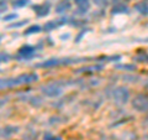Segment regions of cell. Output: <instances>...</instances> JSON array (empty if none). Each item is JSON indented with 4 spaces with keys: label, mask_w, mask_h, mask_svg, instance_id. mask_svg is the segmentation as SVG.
I'll use <instances>...</instances> for the list:
<instances>
[{
    "label": "cell",
    "mask_w": 148,
    "mask_h": 140,
    "mask_svg": "<svg viewBox=\"0 0 148 140\" xmlns=\"http://www.w3.org/2000/svg\"><path fill=\"white\" fill-rule=\"evenodd\" d=\"M41 91H42V93L45 96L54 98V97H58V96L62 94L63 88H62L59 82H52V83H48V85H46V86H42L41 87Z\"/></svg>",
    "instance_id": "6da1fadb"
},
{
    "label": "cell",
    "mask_w": 148,
    "mask_h": 140,
    "mask_svg": "<svg viewBox=\"0 0 148 140\" xmlns=\"http://www.w3.org/2000/svg\"><path fill=\"white\" fill-rule=\"evenodd\" d=\"M112 98L117 104H125L130 99V92L125 87H116L112 91Z\"/></svg>",
    "instance_id": "7a4b0ae2"
},
{
    "label": "cell",
    "mask_w": 148,
    "mask_h": 140,
    "mask_svg": "<svg viewBox=\"0 0 148 140\" xmlns=\"http://www.w3.org/2000/svg\"><path fill=\"white\" fill-rule=\"evenodd\" d=\"M132 108L138 112H148V94H137L131 102Z\"/></svg>",
    "instance_id": "3957f363"
},
{
    "label": "cell",
    "mask_w": 148,
    "mask_h": 140,
    "mask_svg": "<svg viewBox=\"0 0 148 140\" xmlns=\"http://www.w3.org/2000/svg\"><path fill=\"white\" fill-rule=\"evenodd\" d=\"M35 55V47H32V46H22V47L18 50V56H20V58H31L32 56Z\"/></svg>",
    "instance_id": "277c9868"
},
{
    "label": "cell",
    "mask_w": 148,
    "mask_h": 140,
    "mask_svg": "<svg viewBox=\"0 0 148 140\" xmlns=\"http://www.w3.org/2000/svg\"><path fill=\"white\" fill-rule=\"evenodd\" d=\"M34 9L36 10L37 12V16H46L47 14L49 12V9H51V3L49 1H46L43 4H41V5H36L34 6Z\"/></svg>",
    "instance_id": "5b68a950"
},
{
    "label": "cell",
    "mask_w": 148,
    "mask_h": 140,
    "mask_svg": "<svg viewBox=\"0 0 148 140\" xmlns=\"http://www.w3.org/2000/svg\"><path fill=\"white\" fill-rule=\"evenodd\" d=\"M18 86L17 78H1L0 79V89H4V88H11V87H16Z\"/></svg>",
    "instance_id": "8992f818"
},
{
    "label": "cell",
    "mask_w": 148,
    "mask_h": 140,
    "mask_svg": "<svg viewBox=\"0 0 148 140\" xmlns=\"http://www.w3.org/2000/svg\"><path fill=\"white\" fill-rule=\"evenodd\" d=\"M66 61H67V60H66ZM66 61H64V60H58V58H51V60H47V61H45L42 63H38V64H37V67H46V68H48V67L58 66V64H62V63L67 64Z\"/></svg>",
    "instance_id": "52a82bcc"
},
{
    "label": "cell",
    "mask_w": 148,
    "mask_h": 140,
    "mask_svg": "<svg viewBox=\"0 0 148 140\" xmlns=\"http://www.w3.org/2000/svg\"><path fill=\"white\" fill-rule=\"evenodd\" d=\"M66 19H61V20H54V21H48L46 22L45 26H43V30L45 31H52L53 29H56V27L61 26L63 24H66Z\"/></svg>",
    "instance_id": "ba28073f"
},
{
    "label": "cell",
    "mask_w": 148,
    "mask_h": 140,
    "mask_svg": "<svg viewBox=\"0 0 148 140\" xmlns=\"http://www.w3.org/2000/svg\"><path fill=\"white\" fill-rule=\"evenodd\" d=\"M74 3H75L78 9H79L78 11H79L80 14H85L90 9V1L89 0H74Z\"/></svg>",
    "instance_id": "9c48e42d"
},
{
    "label": "cell",
    "mask_w": 148,
    "mask_h": 140,
    "mask_svg": "<svg viewBox=\"0 0 148 140\" xmlns=\"http://www.w3.org/2000/svg\"><path fill=\"white\" fill-rule=\"evenodd\" d=\"M136 10L143 15H148V0H143L136 5Z\"/></svg>",
    "instance_id": "30bf717a"
},
{
    "label": "cell",
    "mask_w": 148,
    "mask_h": 140,
    "mask_svg": "<svg viewBox=\"0 0 148 140\" xmlns=\"http://www.w3.org/2000/svg\"><path fill=\"white\" fill-rule=\"evenodd\" d=\"M69 9H71V3L69 1H61L57 6H56V12L61 14V12H64V11L69 10Z\"/></svg>",
    "instance_id": "8fae6325"
},
{
    "label": "cell",
    "mask_w": 148,
    "mask_h": 140,
    "mask_svg": "<svg viewBox=\"0 0 148 140\" xmlns=\"http://www.w3.org/2000/svg\"><path fill=\"white\" fill-rule=\"evenodd\" d=\"M16 132H17V128H15V127H6L5 129L1 130V133H0V137L9 138L10 135H12L14 133H16Z\"/></svg>",
    "instance_id": "7c38bea8"
},
{
    "label": "cell",
    "mask_w": 148,
    "mask_h": 140,
    "mask_svg": "<svg viewBox=\"0 0 148 140\" xmlns=\"http://www.w3.org/2000/svg\"><path fill=\"white\" fill-rule=\"evenodd\" d=\"M119 12H128V9L126 5H123V3L117 4L112 8V14H119Z\"/></svg>",
    "instance_id": "4fadbf2b"
},
{
    "label": "cell",
    "mask_w": 148,
    "mask_h": 140,
    "mask_svg": "<svg viewBox=\"0 0 148 140\" xmlns=\"http://www.w3.org/2000/svg\"><path fill=\"white\" fill-rule=\"evenodd\" d=\"M29 3H30V0H14L12 6L14 8H22V6H26Z\"/></svg>",
    "instance_id": "5bb4252c"
},
{
    "label": "cell",
    "mask_w": 148,
    "mask_h": 140,
    "mask_svg": "<svg viewBox=\"0 0 148 140\" xmlns=\"http://www.w3.org/2000/svg\"><path fill=\"white\" fill-rule=\"evenodd\" d=\"M41 31V27L38 25H32L30 26L29 29L25 31V35H31V34H36V32H40Z\"/></svg>",
    "instance_id": "9a60e30c"
},
{
    "label": "cell",
    "mask_w": 148,
    "mask_h": 140,
    "mask_svg": "<svg viewBox=\"0 0 148 140\" xmlns=\"http://www.w3.org/2000/svg\"><path fill=\"white\" fill-rule=\"evenodd\" d=\"M10 55L9 53H5V52H0V63L1 62H9V60H10Z\"/></svg>",
    "instance_id": "2e32d148"
},
{
    "label": "cell",
    "mask_w": 148,
    "mask_h": 140,
    "mask_svg": "<svg viewBox=\"0 0 148 140\" xmlns=\"http://www.w3.org/2000/svg\"><path fill=\"white\" fill-rule=\"evenodd\" d=\"M45 140H62L59 137H54V135H52L51 133H46L45 137H43Z\"/></svg>",
    "instance_id": "e0dca14e"
},
{
    "label": "cell",
    "mask_w": 148,
    "mask_h": 140,
    "mask_svg": "<svg viewBox=\"0 0 148 140\" xmlns=\"http://www.w3.org/2000/svg\"><path fill=\"white\" fill-rule=\"evenodd\" d=\"M116 68H122V69H128V71H133V69H136L135 66H132V64H121V66H116Z\"/></svg>",
    "instance_id": "ac0fdd59"
},
{
    "label": "cell",
    "mask_w": 148,
    "mask_h": 140,
    "mask_svg": "<svg viewBox=\"0 0 148 140\" xmlns=\"http://www.w3.org/2000/svg\"><path fill=\"white\" fill-rule=\"evenodd\" d=\"M94 4L98 6H106L108 5V0H94Z\"/></svg>",
    "instance_id": "d6986e66"
},
{
    "label": "cell",
    "mask_w": 148,
    "mask_h": 140,
    "mask_svg": "<svg viewBox=\"0 0 148 140\" xmlns=\"http://www.w3.org/2000/svg\"><path fill=\"white\" fill-rule=\"evenodd\" d=\"M26 22H27V20H24V21H21V22H17V24H15V22H14V24L9 25V27H20V26H22V25H25Z\"/></svg>",
    "instance_id": "ffe728a7"
},
{
    "label": "cell",
    "mask_w": 148,
    "mask_h": 140,
    "mask_svg": "<svg viewBox=\"0 0 148 140\" xmlns=\"http://www.w3.org/2000/svg\"><path fill=\"white\" fill-rule=\"evenodd\" d=\"M16 17H17L16 14H10V15L4 16V20H5V21H9V20H12V19H16Z\"/></svg>",
    "instance_id": "44dd1931"
},
{
    "label": "cell",
    "mask_w": 148,
    "mask_h": 140,
    "mask_svg": "<svg viewBox=\"0 0 148 140\" xmlns=\"http://www.w3.org/2000/svg\"><path fill=\"white\" fill-rule=\"evenodd\" d=\"M146 123H147V124H148V118H147V119H146Z\"/></svg>",
    "instance_id": "7402d4cb"
}]
</instances>
